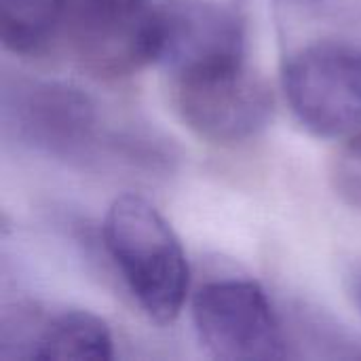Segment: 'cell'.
<instances>
[{"mask_svg":"<svg viewBox=\"0 0 361 361\" xmlns=\"http://www.w3.org/2000/svg\"><path fill=\"white\" fill-rule=\"evenodd\" d=\"M104 243L140 309L159 326L171 324L184 307L190 271L159 209L137 195L118 197L104 220Z\"/></svg>","mask_w":361,"mask_h":361,"instance_id":"cell-1","label":"cell"},{"mask_svg":"<svg viewBox=\"0 0 361 361\" xmlns=\"http://www.w3.org/2000/svg\"><path fill=\"white\" fill-rule=\"evenodd\" d=\"M68 44L82 70L97 78H125L163 49V11L148 0H68Z\"/></svg>","mask_w":361,"mask_h":361,"instance_id":"cell-2","label":"cell"},{"mask_svg":"<svg viewBox=\"0 0 361 361\" xmlns=\"http://www.w3.org/2000/svg\"><path fill=\"white\" fill-rule=\"evenodd\" d=\"M171 80L178 114L203 140L239 144L258 135L273 116V93L245 61L171 76Z\"/></svg>","mask_w":361,"mask_h":361,"instance_id":"cell-3","label":"cell"},{"mask_svg":"<svg viewBox=\"0 0 361 361\" xmlns=\"http://www.w3.org/2000/svg\"><path fill=\"white\" fill-rule=\"evenodd\" d=\"M283 91L311 133L347 135L361 127V53L338 42L302 47L283 66Z\"/></svg>","mask_w":361,"mask_h":361,"instance_id":"cell-4","label":"cell"},{"mask_svg":"<svg viewBox=\"0 0 361 361\" xmlns=\"http://www.w3.org/2000/svg\"><path fill=\"white\" fill-rule=\"evenodd\" d=\"M201 345L216 360L269 361L286 355V341L264 290L247 279L205 283L192 300Z\"/></svg>","mask_w":361,"mask_h":361,"instance_id":"cell-5","label":"cell"},{"mask_svg":"<svg viewBox=\"0 0 361 361\" xmlns=\"http://www.w3.org/2000/svg\"><path fill=\"white\" fill-rule=\"evenodd\" d=\"M4 123L21 142L72 157L93 140L97 118L80 89L53 80H19L4 91Z\"/></svg>","mask_w":361,"mask_h":361,"instance_id":"cell-6","label":"cell"},{"mask_svg":"<svg viewBox=\"0 0 361 361\" xmlns=\"http://www.w3.org/2000/svg\"><path fill=\"white\" fill-rule=\"evenodd\" d=\"M163 11L159 61L171 76L245 61V36L237 15L207 0H178Z\"/></svg>","mask_w":361,"mask_h":361,"instance_id":"cell-7","label":"cell"},{"mask_svg":"<svg viewBox=\"0 0 361 361\" xmlns=\"http://www.w3.org/2000/svg\"><path fill=\"white\" fill-rule=\"evenodd\" d=\"M2 357L8 360H112V334L108 326L87 311H61L42 315L19 309L2 322Z\"/></svg>","mask_w":361,"mask_h":361,"instance_id":"cell-8","label":"cell"},{"mask_svg":"<svg viewBox=\"0 0 361 361\" xmlns=\"http://www.w3.org/2000/svg\"><path fill=\"white\" fill-rule=\"evenodd\" d=\"M68 0H0V38L6 51L30 55L44 49L61 27Z\"/></svg>","mask_w":361,"mask_h":361,"instance_id":"cell-9","label":"cell"},{"mask_svg":"<svg viewBox=\"0 0 361 361\" xmlns=\"http://www.w3.org/2000/svg\"><path fill=\"white\" fill-rule=\"evenodd\" d=\"M332 186L353 209H361V131L355 133L332 161Z\"/></svg>","mask_w":361,"mask_h":361,"instance_id":"cell-10","label":"cell"}]
</instances>
